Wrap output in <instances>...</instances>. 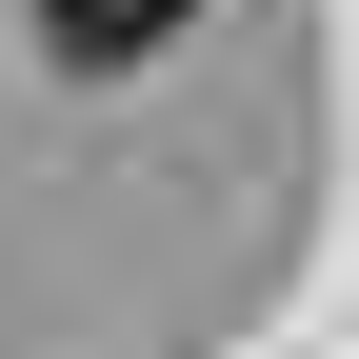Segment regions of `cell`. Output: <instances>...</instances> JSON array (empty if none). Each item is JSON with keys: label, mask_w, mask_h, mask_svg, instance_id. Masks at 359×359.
<instances>
[{"label": "cell", "mask_w": 359, "mask_h": 359, "mask_svg": "<svg viewBox=\"0 0 359 359\" xmlns=\"http://www.w3.org/2000/svg\"><path fill=\"white\" fill-rule=\"evenodd\" d=\"M40 40H60V80H140L200 40V0H40Z\"/></svg>", "instance_id": "obj_1"}]
</instances>
